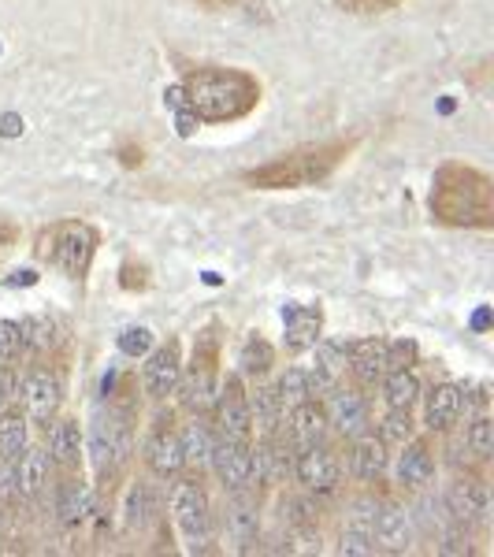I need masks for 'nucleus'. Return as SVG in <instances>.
<instances>
[{"label": "nucleus", "mask_w": 494, "mask_h": 557, "mask_svg": "<svg viewBox=\"0 0 494 557\" xmlns=\"http://www.w3.org/2000/svg\"><path fill=\"white\" fill-rule=\"evenodd\" d=\"M253 101V86L238 71H201L186 86V108L197 119H234Z\"/></svg>", "instance_id": "f257e3e1"}, {"label": "nucleus", "mask_w": 494, "mask_h": 557, "mask_svg": "<svg viewBox=\"0 0 494 557\" xmlns=\"http://www.w3.org/2000/svg\"><path fill=\"white\" fill-rule=\"evenodd\" d=\"M171 513L175 524L190 543H205L208 528H212V509H208V494L197 483H179L171 494Z\"/></svg>", "instance_id": "f03ea898"}, {"label": "nucleus", "mask_w": 494, "mask_h": 557, "mask_svg": "<svg viewBox=\"0 0 494 557\" xmlns=\"http://www.w3.org/2000/svg\"><path fill=\"white\" fill-rule=\"evenodd\" d=\"M208 461L216 465V476L223 480L227 491H246V483L253 480V450L242 439L212 442Z\"/></svg>", "instance_id": "7ed1b4c3"}, {"label": "nucleus", "mask_w": 494, "mask_h": 557, "mask_svg": "<svg viewBox=\"0 0 494 557\" xmlns=\"http://www.w3.org/2000/svg\"><path fill=\"white\" fill-rule=\"evenodd\" d=\"M93 257V231L86 227H60L56 234V246H52V260L64 268L67 275H82L86 272V264Z\"/></svg>", "instance_id": "20e7f679"}, {"label": "nucleus", "mask_w": 494, "mask_h": 557, "mask_svg": "<svg viewBox=\"0 0 494 557\" xmlns=\"http://www.w3.org/2000/svg\"><path fill=\"white\" fill-rule=\"evenodd\" d=\"M346 372V346L335 338H316V368L309 372V394H327L335 390L338 376Z\"/></svg>", "instance_id": "39448f33"}, {"label": "nucleus", "mask_w": 494, "mask_h": 557, "mask_svg": "<svg viewBox=\"0 0 494 557\" xmlns=\"http://www.w3.org/2000/svg\"><path fill=\"white\" fill-rule=\"evenodd\" d=\"M372 539H376L383 550L402 554V550H409V543H413V517H409L402 506H383L376 513V524H372Z\"/></svg>", "instance_id": "423d86ee"}, {"label": "nucleus", "mask_w": 494, "mask_h": 557, "mask_svg": "<svg viewBox=\"0 0 494 557\" xmlns=\"http://www.w3.org/2000/svg\"><path fill=\"white\" fill-rule=\"evenodd\" d=\"M93 457H97V465H116L123 461V454L130 450V428L119 420V416H108V420H97L93 424Z\"/></svg>", "instance_id": "0eeeda50"}, {"label": "nucleus", "mask_w": 494, "mask_h": 557, "mask_svg": "<svg viewBox=\"0 0 494 557\" xmlns=\"http://www.w3.org/2000/svg\"><path fill=\"white\" fill-rule=\"evenodd\" d=\"M327 416H331V424H335L338 435H346V439H357L364 435L368 428V405H364L361 394H353V390H335V398L327 405Z\"/></svg>", "instance_id": "6e6552de"}, {"label": "nucleus", "mask_w": 494, "mask_h": 557, "mask_svg": "<svg viewBox=\"0 0 494 557\" xmlns=\"http://www.w3.org/2000/svg\"><path fill=\"white\" fill-rule=\"evenodd\" d=\"M220 428L223 439H249L253 431V409H249L246 394L238 390V383H227V390L220 394Z\"/></svg>", "instance_id": "1a4fd4ad"}, {"label": "nucleus", "mask_w": 494, "mask_h": 557, "mask_svg": "<svg viewBox=\"0 0 494 557\" xmlns=\"http://www.w3.org/2000/svg\"><path fill=\"white\" fill-rule=\"evenodd\" d=\"M298 480L309 491H331L338 483V461L327 454L324 446H305V454L298 457Z\"/></svg>", "instance_id": "9d476101"}, {"label": "nucleus", "mask_w": 494, "mask_h": 557, "mask_svg": "<svg viewBox=\"0 0 494 557\" xmlns=\"http://www.w3.org/2000/svg\"><path fill=\"white\" fill-rule=\"evenodd\" d=\"M446 506L454 513L457 520H465V524H476V520H487L491 513V494L483 483H454L450 491H446Z\"/></svg>", "instance_id": "9b49d317"}, {"label": "nucleus", "mask_w": 494, "mask_h": 557, "mask_svg": "<svg viewBox=\"0 0 494 557\" xmlns=\"http://www.w3.org/2000/svg\"><path fill=\"white\" fill-rule=\"evenodd\" d=\"M23 402L26 413L34 420H49L60 405V379L49 376V372H34V376L23 379Z\"/></svg>", "instance_id": "f8f14e48"}, {"label": "nucleus", "mask_w": 494, "mask_h": 557, "mask_svg": "<svg viewBox=\"0 0 494 557\" xmlns=\"http://www.w3.org/2000/svg\"><path fill=\"white\" fill-rule=\"evenodd\" d=\"M175 387H179V350L164 346V350H156L149 357V364H145V390L153 398H168Z\"/></svg>", "instance_id": "ddd939ff"}, {"label": "nucleus", "mask_w": 494, "mask_h": 557, "mask_svg": "<svg viewBox=\"0 0 494 557\" xmlns=\"http://www.w3.org/2000/svg\"><path fill=\"white\" fill-rule=\"evenodd\" d=\"M286 350H309L320 338V309H305V305H286Z\"/></svg>", "instance_id": "4468645a"}, {"label": "nucleus", "mask_w": 494, "mask_h": 557, "mask_svg": "<svg viewBox=\"0 0 494 557\" xmlns=\"http://www.w3.org/2000/svg\"><path fill=\"white\" fill-rule=\"evenodd\" d=\"M346 361L353 364V372H357L361 383H376V379L387 376V342L364 338L353 350H346Z\"/></svg>", "instance_id": "2eb2a0df"}, {"label": "nucleus", "mask_w": 494, "mask_h": 557, "mask_svg": "<svg viewBox=\"0 0 494 557\" xmlns=\"http://www.w3.org/2000/svg\"><path fill=\"white\" fill-rule=\"evenodd\" d=\"M257 532H260L257 506L238 491V498H234L231 509H227V539L238 546H249V543H257Z\"/></svg>", "instance_id": "dca6fc26"}, {"label": "nucleus", "mask_w": 494, "mask_h": 557, "mask_svg": "<svg viewBox=\"0 0 494 557\" xmlns=\"http://www.w3.org/2000/svg\"><path fill=\"white\" fill-rule=\"evenodd\" d=\"M145 457H149V468H153L156 476H175V472L186 465L179 435H171V431H156L153 442H149V454Z\"/></svg>", "instance_id": "f3484780"}, {"label": "nucleus", "mask_w": 494, "mask_h": 557, "mask_svg": "<svg viewBox=\"0 0 494 557\" xmlns=\"http://www.w3.org/2000/svg\"><path fill=\"white\" fill-rule=\"evenodd\" d=\"M435 476V461H431V450L424 442H413L405 446V454L398 457V483L405 487H424Z\"/></svg>", "instance_id": "a211bd4d"}, {"label": "nucleus", "mask_w": 494, "mask_h": 557, "mask_svg": "<svg viewBox=\"0 0 494 557\" xmlns=\"http://www.w3.org/2000/svg\"><path fill=\"white\" fill-rule=\"evenodd\" d=\"M457 413H461V390L450 387V383H442V387L431 390V398H428V428L431 431H446L457 420Z\"/></svg>", "instance_id": "6ab92c4d"}, {"label": "nucleus", "mask_w": 494, "mask_h": 557, "mask_svg": "<svg viewBox=\"0 0 494 557\" xmlns=\"http://www.w3.org/2000/svg\"><path fill=\"white\" fill-rule=\"evenodd\" d=\"M350 465H353V476H357V480H379L383 468H387V450H383V442L361 439V435H357Z\"/></svg>", "instance_id": "aec40b11"}, {"label": "nucleus", "mask_w": 494, "mask_h": 557, "mask_svg": "<svg viewBox=\"0 0 494 557\" xmlns=\"http://www.w3.org/2000/svg\"><path fill=\"white\" fill-rule=\"evenodd\" d=\"M78 424L75 420H60V424H52V435H49V454L52 461H60V465H75L78 461Z\"/></svg>", "instance_id": "412c9836"}, {"label": "nucleus", "mask_w": 494, "mask_h": 557, "mask_svg": "<svg viewBox=\"0 0 494 557\" xmlns=\"http://www.w3.org/2000/svg\"><path fill=\"white\" fill-rule=\"evenodd\" d=\"M290 424H294V435H298L305 446H312V442H320V435H324L327 416H324V409H316L312 402H301V405H294Z\"/></svg>", "instance_id": "4be33fe9"}, {"label": "nucleus", "mask_w": 494, "mask_h": 557, "mask_svg": "<svg viewBox=\"0 0 494 557\" xmlns=\"http://www.w3.org/2000/svg\"><path fill=\"white\" fill-rule=\"evenodd\" d=\"M26 450V416L23 413H4L0 416V457L15 461Z\"/></svg>", "instance_id": "5701e85b"}, {"label": "nucleus", "mask_w": 494, "mask_h": 557, "mask_svg": "<svg viewBox=\"0 0 494 557\" xmlns=\"http://www.w3.org/2000/svg\"><path fill=\"white\" fill-rule=\"evenodd\" d=\"M383 394H387L390 409H409V405L420 398V379H416L409 368H402V372H390Z\"/></svg>", "instance_id": "b1692460"}, {"label": "nucleus", "mask_w": 494, "mask_h": 557, "mask_svg": "<svg viewBox=\"0 0 494 557\" xmlns=\"http://www.w3.org/2000/svg\"><path fill=\"white\" fill-rule=\"evenodd\" d=\"M19 483H23V494H38L41 487L49 483V454H45V450H30V454L19 461Z\"/></svg>", "instance_id": "393cba45"}, {"label": "nucleus", "mask_w": 494, "mask_h": 557, "mask_svg": "<svg viewBox=\"0 0 494 557\" xmlns=\"http://www.w3.org/2000/svg\"><path fill=\"white\" fill-rule=\"evenodd\" d=\"M279 402L283 405H301V402H309L312 394H309V372H301V368H286V376L279 379Z\"/></svg>", "instance_id": "a878e982"}, {"label": "nucleus", "mask_w": 494, "mask_h": 557, "mask_svg": "<svg viewBox=\"0 0 494 557\" xmlns=\"http://www.w3.org/2000/svg\"><path fill=\"white\" fill-rule=\"evenodd\" d=\"M182 457L186 461H197V465H205L208 454H212V435H208L205 424H190V428L182 431Z\"/></svg>", "instance_id": "bb28decb"}, {"label": "nucleus", "mask_w": 494, "mask_h": 557, "mask_svg": "<svg viewBox=\"0 0 494 557\" xmlns=\"http://www.w3.org/2000/svg\"><path fill=\"white\" fill-rule=\"evenodd\" d=\"M153 509H156V498L149 487H134L127 498V520L134 524V528H142V524H149L153 520Z\"/></svg>", "instance_id": "cd10ccee"}, {"label": "nucleus", "mask_w": 494, "mask_h": 557, "mask_svg": "<svg viewBox=\"0 0 494 557\" xmlns=\"http://www.w3.org/2000/svg\"><path fill=\"white\" fill-rule=\"evenodd\" d=\"M19 338H23V346L45 350L52 342V324L49 320H41V316H26V320H19Z\"/></svg>", "instance_id": "c85d7f7f"}, {"label": "nucleus", "mask_w": 494, "mask_h": 557, "mask_svg": "<svg viewBox=\"0 0 494 557\" xmlns=\"http://www.w3.org/2000/svg\"><path fill=\"white\" fill-rule=\"evenodd\" d=\"M242 368H246V376H260V372H268L272 368V346L268 342H246V350H242Z\"/></svg>", "instance_id": "c756f323"}, {"label": "nucleus", "mask_w": 494, "mask_h": 557, "mask_svg": "<svg viewBox=\"0 0 494 557\" xmlns=\"http://www.w3.org/2000/svg\"><path fill=\"white\" fill-rule=\"evenodd\" d=\"M253 405H257V424H260V428L275 431V424H279V409H283L279 394H275V390H257Z\"/></svg>", "instance_id": "7c9ffc66"}, {"label": "nucleus", "mask_w": 494, "mask_h": 557, "mask_svg": "<svg viewBox=\"0 0 494 557\" xmlns=\"http://www.w3.org/2000/svg\"><path fill=\"white\" fill-rule=\"evenodd\" d=\"M468 446L476 457H491L494 454V424L487 416H480L472 428H468Z\"/></svg>", "instance_id": "2f4dec72"}, {"label": "nucleus", "mask_w": 494, "mask_h": 557, "mask_svg": "<svg viewBox=\"0 0 494 557\" xmlns=\"http://www.w3.org/2000/svg\"><path fill=\"white\" fill-rule=\"evenodd\" d=\"M149 346H153V331L149 327H127L119 335V350L127 353V357H142V353H149Z\"/></svg>", "instance_id": "473e14b6"}, {"label": "nucleus", "mask_w": 494, "mask_h": 557, "mask_svg": "<svg viewBox=\"0 0 494 557\" xmlns=\"http://www.w3.org/2000/svg\"><path fill=\"white\" fill-rule=\"evenodd\" d=\"M86 509H90V491H78V487H67V491H64V502H60V513H64L67 524H75V520L86 517Z\"/></svg>", "instance_id": "72a5a7b5"}, {"label": "nucleus", "mask_w": 494, "mask_h": 557, "mask_svg": "<svg viewBox=\"0 0 494 557\" xmlns=\"http://www.w3.org/2000/svg\"><path fill=\"white\" fill-rule=\"evenodd\" d=\"M413 435V420H409V409H390V416L383 420V439L405 442Z\"/></svg>", "instance_id": "f704fd0d"}, {"label": "nucleus", "mask_w": 494, "mask_h": 557, "mask_svg": "<svg viewBox=\"0 0 494 557\" xmlns=\"http://www.w3.org/2000/svg\"><path fill=\"white\" fill-rule=\"evenodd\" d=\"M23 350V338H19V324L12 320H0V364H8L19 357Z\"/></svg>", "instance_id": "c9c22d12"}, {"label": "nucleus", "mask_w": 494, "mask_h": 557, "mask_svg": "<svg viewBox=\"0 0 494 557\" xmlns=\"http://www.w3.org/2000/svg\"><path fill=\"white\" fill-rule=\"evenodd\" d=\"M372 550H376V539H372L368 528H357V524H353L350 532L342 535V554H372Z\"/></svg>", "instance_id": "e433bc0d"}, {"label": "nucleus", "mask_w": 494, "mask_h": 557, "mask_svg": "<svg viewBox=\"0 0 494 557\" xmlns=\"http://www.w3.org/2000/svg\"><path fill=\"white\" fill-rule=\"evenodd\" d=\"M23 498V483H19V468H4L0 472V502L4 506H15Z\"/></svg>", "instance_id": "4c0bfd02"}, {"label": "nucleus", "mask_w": 494, "mask_h": 557, "mask_svg": "<svg viewBox=\"0 0 494 557\" xmlns=\"http://www.w3.org/2000/svg\"><path fill=\"white\" fill-rule=\"evenodd\" d=\"M413 357H416L413 342H394V346H387V372H402V368H409Z\"/></svg>", "instance_id": "58836bf2"}, {"label": "nucleus", "mask_w": 494, "mask_h": 557, "mask_svg": "<svg viewBox=\"0 0 494 557\" xmlns=\"http://www.w3.org/2000/svg\"><path fill=\"white\" fill-rule=\"evenodd\" d=\"M19 134H23V116L4 112V116H0V138H19Z\"/></svg>", "instance_id": "ea45409f"}, {"label": "nucleus", "mask_w": 494, "mask_h": 557, "mask_svg": "<svg viewBox=\"0 0 494 557\" xmlns=\"http://www.w3.org/2000/svg\"><path fill=\"white\" fill-rule=\"evenodd\" d=\"M164 104H168L171 112H182L186 108V86H168L164 90Z\"/></svg>", "instance_id": "a19ab883"}, {"label": "nucleus", "mask_w": 494, "mask_h": 557, "mask_svg": "<svg viewBox=\"0 0 494 557\" xmlns=\"http://www.w3.org/2000/svg\"><path fill=\"white\" fill-rule=\"evenodd\" d=\"M461 550H468V539L461 532H450L446 535V543H442V554H461Z\"/></svg>", "instance_id": "79ce46f5"}, {"label": "nucleus", "mask_w": 494, "mask_h": 557, "mask_svg": "<svg viewBox=\"0 0 494 557\" xmlns=\"http://www.w3.org/2000/svg\"><path fill=\"white\" fill-rule=\"evenodd\" d=\"M175 116H179V119H175V123H179V134H182V138H190V134H194V127H197V116H194V112H186V108H182V112H175Z\"/></svg>", "instance_id": "37998d69"}]
</instances>
